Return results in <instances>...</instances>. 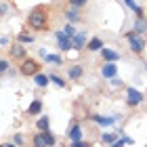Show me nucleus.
<instances>
[{"label":"nucleus","instance_id":"obj_1","mask_svg":"<svg viewBox=\"0 0 147 147\" xmlns=\"http://www.w3.org/2000/svg\"><path fill=\"white\" fill-rule=\"evenodd\" d=\"M28 25L36 32H46L49 30V15H46L44 6H36L34 11L28 15Z\"/></svg>","mask_w":147,"mask_h":147},{"label":"nucleus","instance_id":"obj_2","mask_svg":"<svg viewBox=\"0 0 147 147\" xmlns=\"http://www.w3.org/2000/svg\"><path fill=\"white\" fill-rule=\"evenodd\" d=\"M32 143H34V147H53L57 143L55 135H51L49 130H42V132H36L34 137H32Z\"/></svg>","mask_w":147,"mask_h":147},{"label":"nucleus","instance_id":"obj_3","mask_svg":"<svg viewBox=\"0 0 147 147\" xmlns=\"http://www.w3.org/2000/svg\"><path fill=\"white\" fill-rule=\"evenodd\" d=\"M126 40H128V46H130V51L132 53H143V49H145V40L139 36V34H135V32H130L128 36H126Z\"/></svg>","mask_w":147,"mask_h":147},{"label":"nucleus","instance_id":"obj_4","mask_svg":"<svg viewBox=\"0 0 147 147\" xmlns=\"http://www.w3.org/2000/svg\"><path fill=\"white\" fill-rule=\"evenodd\" d=\"M21 74L23 76H36V74L40 71V63L36 61V59H23V63H21Z\"/></svg>","mask_w":147,"mask_h":147},{"label":"nucleus","instance_id":"obj_5","mask_svg":"<svg viewBox=\"0 0 147 147\" xmlns=\"http://www.w3.org/2000/svg\"><path fill=\"white\" fill-rule=\"evenodd\" d=\"M143 101V92L137 90V88H128L126 90V103L130 105V107H135V105H139Z\"/></svg>","mask_w":147,"mask_h":147},{"label":"nucleus","instance_id":"obj_6","mask_svg":"<svg viewBox=\"0 0 147 147\" xmlns=\"http://www.w3.org/2000/svg\"><path fill=\"white\" fill-rule=\"evenodd\" d=\"M55 36H57V42H59V49H61V51H69L74 46L71 38L65 34V32H55Z\"/></svg>","mask_w":147,"mask_h":147},{"label":"nucleus","instance_id":"obj_7","mask_svg":"<svg viewBox=\"0 0 147 147\" xmlns=\"http://www.w3.org/2000/svg\"><path fill=\"white\" fill-rule=\"evenodd\" d=\"M101 76H103V78H107V80L116 78V76H118V65H116V63H111V61H105V65L101 67Z\"/></svg>","mask_w":147,"mask_h":147},{"label":"nucleus","instance_id":"obj_8","mask_svg":"<svg viewBox=\"0 0 147 147\" xmlns=\"http://www.w3.org/2000/svg\"><path fill=\"white\" fill-rule=\"evenodd\" d=\"M99 53H101L103 61H111V63H116V61H120V59H122V57H120V53L111 51V49H105V46H103V49L99 51Z\"/></svg>","mask_w":147,"mask_h":147},{"label":"nucleus","instance_id":"obj_9","mask_svg":"<svg viewBox=\"0 0 147 147\" xmlns=\"http://www.w3.org/2000/svg\"><path fill=\"white\" fill-rule=\"evenodd\" d=\"M92 120H95L97 124H101V126H111L113 122L120 120V113H116V116H111V118H107V116H92Z\"/></svg>","mask_w":147,"mask_h":147},{"label":"nucleus","instance_id":"obj_10","mask_svg":"<svg viewBox=\"0 0 147 147\" xmlns=\"http://www.w3.org/2000/svg\"><path fill=\"white\" fill-rule=\"evenodd\" d=\"M71 42H74L71 49H76V51L84 49V44H86V32H78V34L71 38Z\"/></svg>","mask_w":147,"mask_h":147},{"label":"nucleus","instance_id":"obj_11","mask_svg":"<svg viewBox=\"0 0 147 147\" xmlns=\"http://www.w3.org/2000/svg\"><path fill=\"white\" fill-rule=\"evenodd\" d=\"M67 139L69 141H80V139H82V126H71V128L67 130Z\"/></svg>","mask_w":147,"mask_h":147},{"label":"nucleus","instance_id":"obj_12","mask_svg":"<svg viewBox=\"0 0 147 147\" xmlns=\"http://www.w3.org/2000/svg\"><path fill=\"white\" fill-rule=\"evenodd\" d=\"M34 82H36V86H40V88H44L46 84L51 82V78L46 76V74H42V71H38L36 76H34Z\"/></svg>","mask_w":147,"mask_h":147},{"label":"nucleus","instance_id":"obj_13","mask_svg":"<svg viewBox=\"0 0 147 147\" xmlns=\"http://www.w3.org/2000/svg\"><path fill=\"white\" fill-rule=\"evenodd\" d=\"M124 2H126V6H128V9L135 13L137 17H143V6H141V4H137L135 0H124Z\"/></svg>","mask_w":147,"mask_h":147},{"label":"nucleus","instance_id":"obj_14","mask_svg":"<svg viewBox=\"0 0 147 147\" xmlns=\"http://www.w3.org/2000/svg\"><path fill=\"white\" fill-rule=\"evenodd\" d=\"M145 32H147V21L143 17H137V21H135V34L141 36V34H145Z\"/></svg>","mask_w":147,"mask_h":147},{"label":"nucleus","instance_id":"obj_15","mask_svg":"<svg viewBox=\"0 0 147 147\" xmlns=\"http://www.w3.org/2000/svg\"><path fill=\"white\" fill-rule=\"evenodd\" d=\"M82 74H84V69L80 67V65H71L69 71H67V76H69L71 80H78V78H82Z\"/></svg>","mask_w":147,"mask_h":147},{"label":"nucleus","instance_id":"obj_16","mask_svg":"<svg viewBox=\"0 0 147 147\" xmlns=\"http://www.w3.org/2000/svg\"><path fill=\"white\" fill-rule=\"evenodd\" d=\"M86 46H88V51H101L103 49V40L101 38H90V42Z\"/></svg>","mask_w":147,"mask_h":147},{"label":"nucleus","instance_id":"obj_17","mask_svg":"<svg viewBox=\"0 0 147 147\" xmlns=\"http://www.w3.org/2000/svg\"><path fill=\"white\" fill-rule=\"evenodd\" d=\"M11 55L17 57V59H25V49H23L21 44H15V46L11 49Z\"/></svg>","mask_w":147,"mask_h":147},{"label":"nucleus","instance_id":"obj_18","mask_svg":"<svg viewBox=\"0 0 147 147\" xmlns=\"http://www.w3.org/2000/svg\"><path fill=\"white\" fill-rule=\"evenodd\" d=\"M40 109H42V103H40L38 99H36V101H34V103L30 105V109H28V113H30V116H38V113H40Z\"/></svg>","mask_w":147,"mask_h":147},{"label":"nucleus","instance_id":"obj_19","mask_svg":"<svg viewBox=\"0 0 147 147\" xmlns=\"http://www.w3.org/2000/svg\"><path fill=\"white\" fill-rule=\"evenodd\" d=\"M65 17H67V21L69 23H74V21H78L80 19V15H78V11H76V6H71V9L65 13Z\"/></svg>","mask_w":147,"mask_h":147},{"label":"nucleus","instance_id":"obj_20","mask_svg":"<svg viewBox=\"0 0 147 147\" xmlns=\"http://www.w3.org/2000/svg\"><path fill=\"white\" fill-rule=\"evenodd\" d=\"M44 59H46V61H49L51 65H61V63H63V59L59 57V55H49V53H46V57H44Z\"/></svg>","mask_w":147,"mask_h":147},{"label":"nucleus","instance_id":"obj_21","mask_svg":"<svg viewBox=\"0 0 147 147\" xmlns=\"http://www.w3.org/2000/svg\"><path fill=\"white\" fill-rule=\"evenodd\" d=\"M49 78H51V82H55L57 86H61V88H63V86H65V80H63L61 76H59V74H51V76H49Z\"/></svg>","mask_w":147,"mask_h":147},{"label":"nucleus","instance_id":"obj_22","mask_svg":"<svg viewBox=\"0 0 147 147\" xmlns=\"http://www.w3.org/2000/svg\"><path fill=\"white\" fill-rule=\"evenodd\" d=\"M63 32H65V34H67L69 38H74V36L78 34V32H76V28H74V23H65V25H63Z\"/></svg>","mask_w":147,"mask_h":147},{"label":"nucleus","instance_id":"obj_23","mask_svg":"<svg viewBox=\"0 0 147 147\" xmlns=\"http://www.w3.org/2000/svg\"><path fill=\"white\" fill-rule=\"evenodd\" d=\"M36 128H40V130H49V118H46V116H42V118L38 120Z\"/></svg>","mask_w":147,"mask_h":147},{"label":"nucleus","instance_id":"obj_24","mask_svg":"<svg viewBox=\"0 0 147 147\" xmlns=\"http://www.w3.org/2000/svg\"><path fill=\"white\" fill-rule=\"evenodd\" d=\"M101 141L103 143H113V141H118V139H116V135H111V132H105V135L101 137Z\"/></svg>","mask_w":147,"mask_h":147},{"label":"nucleus","instance_id":"obj_25","mask_svg":"<svg viewBox=\"0 0 147 147\" xmlns=\"http://www.w3.org/2000/svg\"><path fill=\"white\" fill-rule=\"evenodd\" d=\"M17 40H19V42H28V44H30V42H34V36H28V34H19V36H17Z\"/></svg>","mask_w":147,"mask_h":147},{"label":"nucleus","instance_id":"obj_26","mask_svg":"<svg viewBox=\"0 0 147 147\" xmlns=\"http://www.w3.org/2000/svg\"><path fill=\"white\" fill-rule=\"evenodd\" d=\"M86 2H88V0H69V4H71V6H76V9H80V6H84Z\"/></svg>","mask_w":147,"mask_h":147},{"label":"nucleus","instance_id":"obj_27","mask_svg":"<svg viewBox=\"0 0 147 147\" xmlns=\"http://www.w3.org/2000/svg\"><path fill=\"white\" fill-rule=\"evenodd\" d=\"M69 147H90V143H84L82 139H80V141H71Z\"/></svg>","mask_w":147,"mask_h":147},{"label":"nucleus","instance_id":"obj_28","mask_svg":"<svg viewBox=\"0 0 147 147\" xmlns=\"http://www.w3.org/2000/svg\"><path fill=\"white\" fill-rule=\"evenodd\" d=\"M9 69V61H4V59H0V74Z\"/></svg>","mask_w":147,"mask_h":147},{"label":"nucleus","instance_id":"obj_29","mask_svg":"<svg viewBox=\"0 0 147 147\" xmlns=\"http://www.w3.org/2000/svg\"><path fill=\"white\" fill-rule=\"evenodd\" d=\"M13 141H15L17 145H23V137H21V135H19V132H17V135L13 137Z\"/></svg>","mask_w":147,"mask_h":147},{"label":"nucleus","instance_id":"obj_30","mask_svg":"<svg viewBox=\"0 0 147 147\" xmlns=\"http://www.w3.org/2000/svg\"><path fill=\"white\" fill-rule=\"evenodd\" d=\"M111 86H122V80H118V78H111Z\"/></svg>","mask_w":147,"mask_h":147},{"label":"nucleus","instance_id":"obj_31","mask_svg":"<svg viewBox=\"0 0 147 147\" xmlns=\"http://www.w3.org/2000/svg\"><path fill=\"white\" fill-rule=\"evenodd\" d=\"M111 145H113V147H124V141H122V139H118V141H113Z\"/></svg>","mask_w":147,"mask_h":147},{"label":"nucleus","instance_id":"obj_32","mask_svg":"<svg viewBox=\"0 0 147 147\" xmlns=\"http://www.w3.org/2000/svg\"><path fill=\"white\" fill-rule=\"evenodd\" d=\"M6 42H9V38H0V46H4Z\"/></svg>","mask_w":147,"mask_h":147},{"label":"nucleus","instance_id":"obj_33","mask_svg":"<svg viewBox=\"0 0 147 147\" xmlns=\"http://www.w3.org/2000/svg\"><path fill=\"white\" fill-rule=\"evenodd\" d=\"M4 147H17V143H15V141H13V143H6Z\"/></svg>","mask_w":147,"mask_h":147},{"label":"nucleus","instance_id":"obj_34","mask_svg":"<svg viewBox=\"0 0 147 147\" xmlns=\"http://www.w3.org/2000/svg\"><path fill=\"white\" fill-rule=\"evenodd\" d=\"M0 147H4V145H0Z\"/></svg>","mask_w":147,"mask_h":147},{"label":"nucleus","instance_id":"obj_35","mask_svg":"<svg viewBox=\"0 0 147 147\" xmlns=\"http://www.w3.org/2000/svg\"><path fill=\"white\" fill-rule=\"evenodd\" d=\"M0 15H2V13H0Z\"/></svg>","mask_w":147,"mask_h":147}]
</instances>
